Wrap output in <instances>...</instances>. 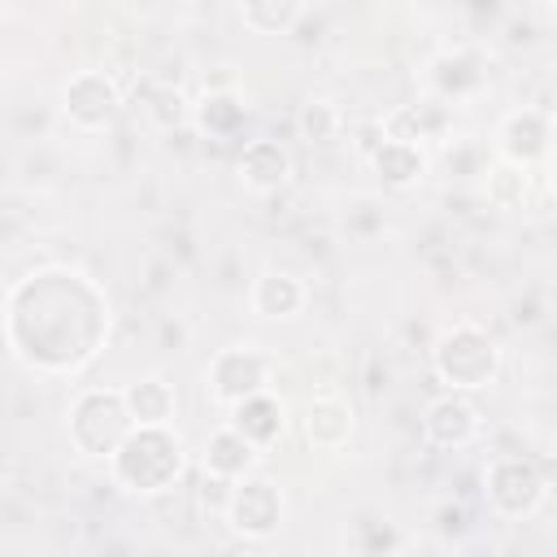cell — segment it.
Masks as SVG:
<instances>
[{
    "instance_id": "17",
    "label": "cell",
    "mask_w": 557,
    "mask_h": 557,
    "mask_svg": "<svg viewBox=\"0 0 557 557\" xmlns=\"http://www.w3.org/2000/svg\"><path fill=\"white\" fill-rule=\"evenodd\" d=\"M244 122H248V104L231 87H209L191 109V126L209 139H239Z\"/></svg>"
},
{
    "instance_id": "21",
    "label": "cell",
    "mask_w": 557,
    "mask_h": 557,
    "mask_svg": "<svg viewBox=\"0 0 557 557\" xmlns=\"http://www.w3.org/2000/svg\"><path fill=\"white\" fill-rule=\"evenodd\" d=\"M483 196L492 209L500 213H513V209H527L531 205V170H518V165H487L483 170Z\"/></svg>"
},
{
    "instance_id": "5",
    "label": "cell",
    "mask_w": 557,
    "mask_h": 557,
    "mask_svg": "<svg viewBox=\"0 0 557 557\" xmlns=\"http://www.w3.org/2000/svg\"><path fill=\"white\" fill-rule=\"evenodd\" d=\"M270 379H274V361L261 352V348H248V344H231V348H218L209 357V370H205V387L218 405L235 409L261 392H270Z\"/></svg>"
},
{
    "instance_id": "14",
    "label": "cell",
    "mask_w": 557,
    "mask_h": 557,
    "mask_svg": "<svg viewBox=\"0 0 557 557\" xmlns=\"http://www.w3.org/2000/svg\"><path fill=\"white\" fill-rule=\"evenodd\" d=\"M448 126H453V109L444 100H435V96H422L413 104H400V109H392L383 117L387 139H405V144H418V148L426 139H444Z\"/></svg>"
},
{
    "instance_id": "10",
    "label": "cell",
    "mask_w": 557,
    "mask_h": 557,
    "mask_svg": "<svg viewBox=\"0 0 557 557\" xmlns=\"http://www.w3.org/2000/svg\"><path fill=\"white\" fill-rule=\"evenodd\" d=\"M292 170H296L292 148H287L283 139H270V135L248 139V144L239 148V157H235V178H239L248 191H257V196L283 191V187L292 183Z\"/></svg>"
},
{
    "instance_id": "13",
    "label": "cell",
    "mask_w": 557,
    "mask_h": 557,
    "mask_svg": "<svg viewBox=\"0 0 557 557\" xmlns=\"http://www.w3.org/2000/svg\"><path fill=\"white\" fill-rule=\"evenodd\" d=\"M366 165H370V174H374L387 191H413V187L426 178L431 157H426V148H418V144L383 139V144L366 157Z\"/></svg>"
},
{
    "instance_id": "2",
    "label": "cell",
    "mask_w": 557,
    "mask_h": 557,
    "mask_svg": "<svg viewBox=\"0 0 557 557\" xmlns=\"http://www.w3.org/2000/svg\"><path fill=\"white\" fill-rule=\"evenodd\" d=\"M500 344L479 322H453L431 344V370L448 392H483L500 374Z\"/></svg>"
},
{
    "instance_id": "26",
    "label": "cell",
    "mask_w": 557,
    "mask_h": 557,
    "mask_svg": "<svg viewBox=\"0 0 557 557\" xmlns=\"http://www.w3.org/2000/svg\"><path fill=\"white\" fill-rule=\"evenodd\" d=\"M548 122H553V131H557V91H553V100H548Z\"/></svg>"
},
{
    "instance_id": "18",
    "label": "cell",
    "mask_w": 557,
    "mask_h": 557,
    "mask_svg": "<svg viewBox=\"0 0 557 557\" xmlns=\"http://www.w3.org/2000/svg\"><path fill=\"white\" fill-rule=\"evenodd\" d=\"M231 426H235L248 444H257V448L265 453V448H274V444L283 440V431H287V409H283V400H278L274 392H261V396H252V400H244V405L231 409Z\"/></svg>"
},
{
    "instance_id": "8",
    "label": "cell",
    "mask_w": 557,
    "mask_h": 557,
    "mask_svg": "<svg viewBox=\"0 0 557 557\" xmlns=\"http://www.w3.org/2000/svg\"><path fill=\"white\" fill-rule=\"evenodd\" d=\"M553 144H557V131L548 122V109H513L496 126V157L518 170H535L553 161Z\"/></svg>"
},
{
    "instance_id": "7",
    "label": "cell",
    "mask_w": 557,
    "mask_h": 557,
    "mask_svg": "<svg viewBox=\"0 0 557 557\" xmlns=\"http://www.w3.org/2000/svg\"><path fill=\"white\" fill-rule=\"evenodd\" d=\"M283 518H287V500H283V487L274 479L248 474V479L235 483V496H231V509H226V527L239 540H274Z\"/></svg>"
},
{
    "instance_id": "6",
    "label": "cell",
    "mask_w": 557,
    "mask_h": 557,
    "mask_svg": "<svg viewBox=\"0 0 557 557\" xmlns=\"http://www.w3.org/2000/svg\"><path fill=\"white\" fill-rule=\"evenodd\" d=\"M122 104H126V96L109 70H74L61 87V113L83 135L109 131L122 117Z\"/></svg>"
},
{
    "instance_id": "24",
    "label": "cell",
    "mask_w": 557,
    "mask_h": 557,
    "mask_svg": "<svg viewBox=\"0 0 557 557\" xmlns=\"http://www.w3.org/2000/svg\"><path fill=\"white\" fill-rule=\"evenodd\" d=\"M196 496H200V509L226 518L231 496H235V483H231V479H218V474H200V492H196Z\"/></svg>"
},
{
    "instance_id": "22",
    "label": "cell",
    "mask_w": 557,
    "mask_h": 557,
    "mask_svg": "<svg viewBox=\"0 0 557 557\" xmlns=\"http://www.w3.org/2000/svg\"><path fill=\"white\" fill-rule=\"evenodd\" d=\"M309 9L300 0H244L239 4V17L248 30L257 35H287Z\"/></svg>"
},
{
    "instance_id": "9",
    "label": "cell",
    "mask_w": 557,
    "mask_h": 557,
    "mask_svg": "<svg viewBox=\"0 0 557 557\" xmlns=\"http://www.w3.org/2000/svg\"><path fill=\"white\" fill-rule=\"evenodd\" d=\"M479 431H483V413L466 392H440L422 409V440L431 448H444V453L466 448L479 440Z\"/></svg>"
},
{
    "instance_id": "25",
    "label": "cell",
    "mask_w": 557,
    "mask_h": 557,
    "mask_svg": "<svg viewBox=\"0 0 557 557\" xmlns=\"http://www.w3.org/2000/svg\"><path fill=\"white\" fill-rule=\"evenodd\" d=\"M548 187H553V200H557V157L548 161Z\"/></svg>"
},
{
    "instance_id": "23",
    "label": "cell",
    "mask_w": 557,
    "mask_h": 557,
    "mask_svg": "<svg viewBox=\"0 0 557 557\" xmlns=\"http://www.w3.org/2000/svg\"><path fill=\"white\" fill-rule=\"evenodd\" d=\"M339 131H344V113H339L331 100H305V104H300V113H296V135H300L305 144H313V148L335 144Z\"/></svg>"
},
{
    "instance_id": "11",
    "label": "cell",
    "mask_w": 557,
    "mask_h": 557,
    "mask_svg": "<svg viewBox=\"0 0 557 557\" xmlns=\"http://www.w3.org/2000/svg\"><path fill=\"white\" fill-rule=\"evenodd\" d=\"M483 83H487L483 57L470 52V48H444V52H435L431 65H426V87H431V96L444 100L448 109L461 104V100H470V96H479Z\"/></svg>"
},
{
    "instance_id": "27",
    "label": "cell",
    "mask_w": 557,
    "mask_h": 557,
    "mask_svg": "<svg viewBox=\"0 0 557 557\" xmlns=\"http://www.w3.org/2000/svg\"><path fill=\"white\" fill-rule=\"evenodd\" d=\"M553 9H557V4H553Z\"/></svg>"
},
{
    "instance_id": "3",
    "label": "cell",
    "mask_w": 557,
    "mask_h": 557,
    "mask_svg": "<svg viewBox=\"0 0 557 557\" xmlns=\"http://www.w3.org/2000/svg\"><path fill=\"white\" fill-rule=\"evenodd\" d=\"M131 431L135 422L126 413L122 387H83L65 409V440L83 457L109 461Z\"/></svg>"
},
{
    "instance_id": "12",
    "label": "cell",
    "mask_w": 557,
    "mask_h": 557,
    "mask_svg": "<svg viewBox=\"0 0 557 557\" xmlns=\"http://www.w3.org/2000/svg\"><path fill=\"white\" fill-rule=\"evenodd\" d=\"M357 413L344 396H313L300 413V435L313 453H344L352 444Z\"/></svg>"
},
{
    "instance_id": "19",
    "label": "cell",
    "mask_w": 557,
    "mask_h": 557,
    "mask_svg": "<svg viewBox=\"0 0 557 557\" xmlns=\"http://www.w3.org/2000/svg\"><path fill=\"white\" fill-rule=\"evenodd\" d=\"M122 400H126V413H131L135 426H170L174 413H178V396L161 374L131 379L122 387Z\"/></svg>"
},
{
    "instance_id": "16",
    "label": "cell",
    "mask_w": 557,
    "mask_h": 557,
    "mask_svg": "<svg viewBox=\"0 0 557 557\" xmlns=\"http://www.w3.org/2000/svg\"><path fill=\"white\" fill-rule=\"evenodd\" d=\"M257 466H261V448L248 444L231 422L218 426V431L205 440V474H218V479L239 483V479L257 474Z\"/></svg>"
},
{
    "instance_id": "15",
    "label": "cell",
    "mask_w": 557,
    "mask_h": 557,
    "mask_svg": "<svg viewBox=\"0 0 557 557\" xmlns=\"http://www.w3.org/2000/svg\"><path fill=\"white\" fill-rule=\"evenodd\" d=\"M305 300H309L305 283H300L296 274H287V270H261V274L252 278V292H248L252 313H257V318H270V322L296 318V313L305 309Z\"/></svg>"
},
{
    "instance_id": "20",
    "label": "cell",
    "mask_w": 557,
    "mask_h": 557,
    "mask_svg": "<svg viewBox=\"0 0 557 557\" xmlns=\"http://www.w3.org/2000/svg\"><path fill=\"white\" fill-rule=\"evenodd\" d=\"M135 109L157 126V131H178L191 122V109L196 100H187L174 83L165 78H139L135 83Z\"/></svg>"
},
{
    "instance_id": "1",
    "label": "cell",
    "mask_w": 557,
    "mask_h": 557,
    "mask_svg": "<svg viewBox=\"0 0 557 557\" xmlns=\"http://www.w3.org/2000/svg\"><path fill=\"white\" fill-rule=\"evenodd\" d=\"M109 479L126 496H161L187 470V448L174 426H135L122 448L104 461Z\"/></svg>"
},
{
    "instance_id": "4",
    "label": "cell",
    "mask_w": 557,
    "mask_h": 557,
    "mask_svg": "<svg viewBox=\"0 0 557 557\" xmlns=\"http://www.w3.org/2000/svg\"><path fill=\"white\" fill-rule=\"evenodd\" d=\"M548 496V479L544 470L531 461V457H518V453H500L487 461L483 470V500L496 518L505 522H522L531 518Z\"/></svg>"
}]
</instances>
